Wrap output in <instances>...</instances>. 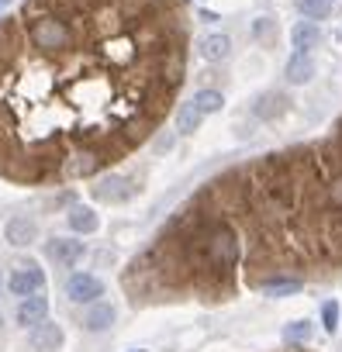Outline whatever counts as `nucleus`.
I'll use <instances>...</instances> for the list:
<instances>
[{"label":"nucleus","instance_id":"obj_1","mask_svg":"<svg viewBox=\"0 0 342 352\" xmlns=\"http://www.w3.org/2000/svg\"><path fill=\"white\" fill-rule=\"evenodd\" d=\"M339 169L342 118L321 142L225 169L184 211L222 221L239 239V283L249 290H266L280 280H332L342 273V211L328 197Z\"/></svg>","mask_w":342,"mask_h":352},{"label":"nucleus","instance_id":"obj_2","mask_svg":"<svg viewBox=\"0 0 342 352\" xmlns=\"http://www.w3.org/2000/svg\"><path fill=\"white\" fill-rule=\"evenodd\" d=\"M90 194H94V201L118 208V204H128V201L138 194V187H135L131 176H121V173H104V176H97V180H94Z\"/></svg>","mask_w":342,"mask_h":352},{"label":"nucleus","instance_id":"obj_3","mask_svg":"<svg viewBox=\"0 0 342 352\" xmlns=\"http://www.w3.org/2000/svg\"><path fill=\"white\" fill-rule=\"evenodd\" d=\"M8 290L21 300V297H32V294H42L45 290V270L35 263V259H21L14 263L11 276H8Z\"/></svg>","mask_w":342,"mask_h":352},{"label":"nucleus","instance_id":"obj_4","mask_svg":"<svg viewBox=\"0 0 342 352\" xmlns=\"http://www.w3.org/2000/svg\"><path fill=\"white\" fill-rule=\"evenodd\" d=\"M83 256H87V245L80 239H49L45 242V259L56 263V266H63V270L80 266Z\"/></svg>","mask_w":342,"mask_h":352},{"label":"nucleus","instance_id":"obj_5","mask_svg":"<svg viewBox=\"0 0 342 352\" xmlns=\"http://www.w3.org/2000/svg\"><path fill=\"white\" fill-rule=\"evenodd\" d=\"M39 235H42V228H39V221L28 218V214H11V218L4 221V242L14 245V249H28L32 242H39Z\"/></svg>","mask_w":342,"mask_h":352},{"label":"nucleus","instance_id":"obj_6","mask_svg":"<svg viewBox=\"0 0 342 352\" xmlns=\"http://www.w3.org/2000/svg\"><path fill=\"white\" fill-rule=\"evenodd\" d=\"M66 297L73 304H97L104 297V280L94 273H73L66 280Z\"/></svg>","mask_w":342,"mask_h":352},{"label":"nucleus","instance_id":"obj_7","mask_svg":"<svg viewBox=\"0 0 342 352\" xmlns=\"http://www.w3.org/2000/svg\"><path fill=\"white\" fill-rule=\"evenodd\" d=\"M63 342H66V331H63V324L59 321H39L35 328H28V345H32V352H59L63 349Z\"/></svg>","mask_w":342,"mask_h":352},{"label":"nucleus","instance_id":"obj_8","mask_svg":"<svg viewBox=\"0 0 342 352\" xmlns=\"http://www.w3.org/2000/svg\"><path fill=\"white\" fill-rule=\"evenodd\" d=\"M49 318V297L45 294H32V297H21L18 300V307H14V321L28 331V328H35L39 321H45Z\"/></svg>","mask_w":342,"mask_h":352},{"label":"nucleus","instance_id":"obj_9","mask_svg":"<svg viewBox=\"0 0 342 352\" xmlns=\"http://www.w3.org/2000/svg\"><path fill=\"white\" fill-rule=\"evenodd\" d=\"M114 321H118V307H114L111 300L87 304V311H83V331H87V335H104Z\"/></svg>","mask_w":342,"mask_h":352},{"label":"nucleus","instance_id":"obj_10","mask_svg":"<svg viewBox=\"0 0 342 352\" xmlns=\"http://www.w3.org/2000/svg\"><path fill=\"white\" fill-rule=\"evenodd\" d=\"M287 107H290V97H287V94H280V90H266V94L256 97L253 114H256L259 121H273V118L287 114Z\"/></svg>","mask_w":342,"mask_h":352},{"label":"nucleus","instance_id":"obj_11","mask_svg":"<svg viewBox=\"0 0 342 352\" xmlns=\"http://www.w3.org/2000/svg\"><path fill=\"white\" fill-rule=\"evenodd\" d=\"M284 76H287L290 87L311 83V76H314V59H311V52H294V56L287 59V66H284Z\"/></svg>","mask_w":342,"mask_h":352},{"label":"nucleus","instance_id":"obj_12","mask_svg":"<svg viewBox=\"0 0 342 352\" xmlns=\"http://www.w3.org/2000/svg\"><path fill=\"white\" fill-rule=\"evenodd\" d=\"M66 225L76 232V235H97L100 232V218L94 208H83V204H70L66 211Z\"/></svg>","mask_w":342,"mask_h":352},{"label":"nucleus","instance_id":"obj_13","mask_svg":"<svg viewBox=\"0 0 342 352\" xmlns=\"http://www.w3.org/2000/svg\"><path fill=\"white\" fill-rule=\"evenodd\" d=\"M228 56H232V38H228L225 32H211V35L201 38V59H208V63H225Z\"/></svg>","mask_w":342,"mask_h":352},{"label":"nucleus","instance_id":"obj_14","mask_svg":"<svg viewBox=\"0 0 342 352\" xmlns=\"http://www.w3.org/2000/svg\"><path fill=\"white\" fill-rule=\"evenodd\" d=\"M318 42H321V28H318L314 21H297V25L290 28V45H294V52H311V49H318Z\"/></svg>","mask_w":342,"mask_h":352},{"label":"nucleus","instance_id":"obj_15","mask_svg":"<svg viewBox=\"0 0 342 352\" xmlns=\"http://www.w3.org/2000/svg\"><path fill=\"white\" fill-rule=\"evenodd\" d=\"M201 121H204V114H201V107L194 100L180 104V111H177V135H194L201 128Z\"/></svg>","mask_w":342,"mask_h":352},{"label":"nucleus","instance_id":"obj_16","mask_svg":"<svg viewBox=\"0 0 342 352\" xmlns=\"http://www.w3.org/2000/svg\"><path fill=\"white\" fill-rule=\"evenodd\" d=\"M197 107H201V114H218L222 107H225V94L222 90H211V87H204V90H197L194 97H191Z\"/></svg>","mask_w":342,"mask_h":352},{"label":"nucleus","instance_id":"obj_17","mask_svg":"<svg viewBox=\"0 0 342 352\" xmlns=\"http://www.w3.org/2000/svg\"><path fill=\"white\" fill-rule=\"evenodd\" d=\"M297 11L308 21H321V18L332 14V0H297Z\"/></svg>","mask_w":342,"mask_h":352},{"label":"nucleus","instance_id":"obj_18","mask_svg":"<svg viewBox=\"0 0 342 352\" xmlns=\"http://www.w3.org/2000/svg\"><path fill=\"white\" fill-rule=\"evenodd\" d=\"M308 335H311V324L308 321H294V324L284 328V338L287 342H308Z\"/></svg>","mask_w":342,"mask_h":352},{"label":"nucleus","instance_id":"obj_19","mask_svg":"<svg viewBox=\"0 0 342 352\" xmlns=\"http://www.w3.org/2000/svg\"><path fill=\"white\" fill-rule=\"evenodd\" d=\"M321 321H325V331H335L339 328V304L335 300H325L321 304Z\"/></svg>","mask_w":342,"mask_h":352},{"label":"nucleus","instance_id":"obj_20","mask_svg":"<svg viewBox=\"0 0 342 352\" xmlns=\"http://www.w3.org/2000/svg\"><path fill=\"white\" fill-rule=\"evenodd\" d=\"M253 35H256V38H270V35H273V18H256Z\"/></svg>","mask_w":342,"mask_h":352},{"label":"nucleus","instance_id":"obj_21","mask_svg":"<svg viewBox=\"0 0 342 352\" xmlns=\"http://www.w3.org/2000/svg\"><path fill=\"white\" fill-rule=\"evenodd\" d=\"M173 148V135H159V142H156V152H169Z\"/></svg>","mask_w":342,"mask_h":352},{"label":"nucleus","instance_id":"obj_22","mask_svg":"<svg viewBox=\"0 0 342 352\" xmlns=\"http://www.w3.org/2000/svg\"><path fill=\"white\" fill-rule=\"evenodd\" d=\"M131 352H145V349H131Z\"/></svg>","mask_w":342,"mask_h":352},{"label":"nucleus","instance_id":"obj_23","mask_svg":"<svg viewBox=\"0 0 342 352\" xmlns=\"http://www.w3.org/2000/svg\"><path fill=\"white\" fill-rule=\"evenodd\" d=\"M4 4H8V0H0V8H4Z\"/></svg>","mask_w":342,"mask_h":352},{"label":"nucleus","instance_id":"obj_24","mask_svg":"<svg viewBox=\"0 0 342 352\" xmlns=\"http://www.w3.org/2000/svg\"><path fill=\"white\" fill-rule=\"evenodd\" d=\"M0 328H4V318H0Z\"/></svg>","mask_w":342,"mask_h":352}]
</instances>
